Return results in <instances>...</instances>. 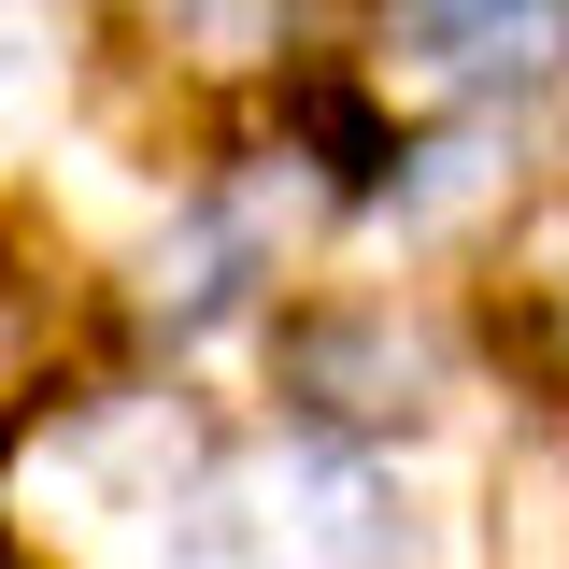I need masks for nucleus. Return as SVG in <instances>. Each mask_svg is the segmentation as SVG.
Instances as JSON below:
<instances>
[{
    "mask_svg": "<svg viewBox=\"0 0 569 569\" xmlns=\"http://www.w3.org/2000/svg\"><path fill=\"white\" fill-rule=\"evenodd\" d=\"M456 370H470V342L427 284H299V299H271V399L299 441L385 456V441L441 427Z\"/></svg>",
    "mask_w": 569,
    "mask_h": 569,
    "instance_id": "f257e3e1",
    "label": "nucleus"
},
{
    "mask_svg": "<svg viewBox=\"0 0 569 569\" xmlns=\"http://www.w3.org/2000/svg\"><path fill=\"white\" fill-rule=\"evenodd\" d=\"M228 556L242 569H413V498L356 441H271L228 470Z\"/></svg>",
    "mask_w": 569,
    "mask_h": 569,
    "instance_id": "f03ea898",
    "label": "nucleus"
},
{
    "mask_svg": "<svg viewBox=\"0 0 569 569\" xmlns=\"http://www.w3.org/2000/svg\"><path fill=\"white\" fill-rule=\"evenodd\" d=\"M100 370H114V284L29 200H0V441L43 413H86Z\"/></svg>",
    "mask_w": 569,
    "mask_h": 569,
    "instance_id": "7ed1b4c3",
    "label": "nucleus"
},
{
    "mask_svg": "<svg viewBox=\"0 0 569 569\" xmlns=\"http://www.w3.org/2000/svg\"><path fill=\"white\" fill-rule=\"evenodd\" d=\"M485 342L527 370L541 413H569V186H527V213L485 242Z\"/></svg>",
    "mask_w": 569,
    "mask_h": 569,
    "instance_id": "20e7f679",
    "label": "nucleus"
},
{
    "mask_svg": "<svg viewBox=\"0 0 569 569\" xmlns=\"http://www.w3.org/2000/svg\"><path fill=\"white\" fill-rule=\"evenodd\" d=\"M385 213H399L413 242H498V228L527 213V186H512V129H498V114H456V129L399 142Z\"/></svg>",
    "mask_w": 569,
    "mask_h": 569,
    "instance_id": "39448f33",
    "label": "nucleus"
},
{
    "mask_svg": "<svg viewBox=\"0 0 569 569\" xmlns=\"http://www.w3.org/2000/svg\"><path fill=\"white\" fill-rule=\"evenodd\" d=\"M485 556L498 569H569V413H527L485 470Z\"/></svg>",
    "mask_w": 569,
    "mask_h": 569,
    "instance_id": "423d86ee",
    "label": "nucleus"
},
{
    "mask_svg": "<svg viewBox=\"0 0 569 569\" xmlns=\"http://www.w3.org/2000/svg\"><path fill=\"white\" fill-rule=\"evenodd\" d=\"M556 186H569V71H556Z\"/></svg>",
    "mask_w": 569,
    "mask_h": 569,
    "instance_id": "0eeeda50",
    "label": "nucleus"
}]
</instances>
